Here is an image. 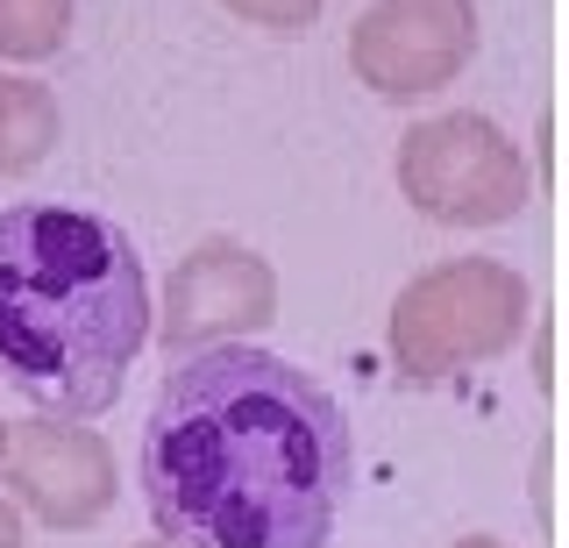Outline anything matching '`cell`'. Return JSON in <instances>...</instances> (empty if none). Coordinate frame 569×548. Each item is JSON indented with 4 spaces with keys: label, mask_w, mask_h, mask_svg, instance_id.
Masks as SVG:
<instances>
[{
    "label": "cell",
    "mask_w": 569,
    "mask_h": 548,
    "mask_svg": "<svg viewBox=\"0 0 569 548\" xmlns=\"http://www.w3.org/2000/svg\"><path fill=\"white\" fill-rule=\"evenodd\" d=\"M142 499L178 548H328L349 499V420L271 349H200L142 420Z\"/></svg>",
    "instance_id": "1"
},
{
    "label": "cell",
    "mask_w": 569,
    "mask_h": 548,
    "mask_svg": "<svg viewBox=\"0 0 569 548\" xmlns=\"http://www.w3.org/2000/svg\"><path fill=\"white\" fill-rule=\"evenodd\" d=\"M150 321V278L114 221L86 207L0 215V385L43 420L107 414Z\"/></svg>",
    "instance_id": "2"
},
{
    "label": "cell",
    "mask_w": 569,
    "mask_h": 548,
    "mask_svg": "<svg viewBox=\"0 0 569 548\" xmlns=\"http://www.w3.org/2000/svg\"><path fill=\"white\" fill-rule=\"evenodd\" d=\"M533 313V292L498 257H449L391 299V363L413 385H441L506 357Z\"/></svg>",
    "instance_id": "3"
},
{
    "label": "cell",
    "mask_w": 569,
    "mask_h": 548,
    "mask_svg": "<svg viewBox=\"0 0 569 548\" xmlns=\"http://www.w3.org/2000/svg\"><path fill=\"white\" fill-rule=\"evenodd\" d=\"M399 192L441 228H498L527 207V157L491 114H427L399 136Z\"/></svg>",
    "instance_id": "4"
},
{
    "label": "cell",
    "mask_w": 569,
    "mask_h": 548,
    "mask_svg": "<svg viewBox=\"0 0 569 548\" xmlns=\"http://www.w3.org/2000/svg\"><path fill=\"white\" fill-rule=\"evenodd\" d=\"M470 58H477L470 0H370L349 29V72L385 100L435 93Z\"/></svg>",
    "instance_id": "5"
},
{
    "label": "cell",
    "mask_w": 569,
    "mask_h": 548,
    "mask_svg": "<svg viewBox=\"0 0 569 548\" xmlns=\"http://www.w3.org/2000/svg\"><path fill=\"white\" fill-rule=\"evenodd\" d=\"M0 485L50 527H93L114 506V449L71 420H14L0 435Z\"/></svg>",
    "instance_id": "6"
},
{
    "label": "cell",
    "mask_w": 569,
    "mask_h": 548,
    "mask_svg": "<svg viewBox=\"0 0 569 548\" xmlns=\"http://www.w3.org/2000/svg\"><path fill=\"white\" fill-rule=\"evenodd\" d=\"M263 321H278V278L271 263L242 242H200L164 286V313L157 335L171 349H221L236 335H257Z\"/></svg>",
    "instance_id": "7"
},
{
    "label": "cell",
    "mask_w": 569,
    "mask_h": 548,
    "mask_svg": "<svg viewBox=\"0 0 569 548\" xmlns=\"http://www.w3.org/2000/svg\"><path fill=\"white\" fill-rule=\"evenodd\" d=\"M50 143H58V100H50V86L0 72V179L43 165Z\"/></svg>",
    "instance_id": "8"
},
{
    "label": "cell",
    "mask_w": 569,
    "mask_h": 548,
    "mask_svg": "<svg viewBox=\"0 0 569 548\" xmlns=\"http://www.w3.org/2000/svg\"><path fill=\"white\" fill-rule=\"evenodd\" d=\"M71 37V0H0V58L36 64Z\"/></svg>",
    "instance_id": "9"
},
{
    "label": "cell",
    "mask_w": 569,
    "mask_h": 548,
    "mask_svg": "<svg viewBox=\"0 0 569 548\" xmlns=\"http://www.w3.org/2000/svg\"><path fill=\"white\" fill-rule=\"evenodd\" d=\"M228 14H242V22L257 29H284V37H299V29L320 14V0H221Z\"/></svg>",
    "instance_id": "10"
},
{
    "label": "cell",
    "mask_w": 569,
    "mask_h": 548,
    "mask_svg": "<svg viewBox=\"0 0 569 548\" xmlns=\"http://www.w3.org/2000/svg\"><path fill=\"white\" fill-rule=\"evenodd\" d=\"M0 548H22V512H14V499H0Z\"/></svg>",
    "instance_id": "11"
},
{
    "label": "cell",
    "mask_w": 569,
    "mask_h": 548,
    "mask_svg": "<svg viewBox=\"0 0 569 548\" xmlns=\"http://www.w3.org/2000/svg\"><path fill=\"white\" fill-rule=\"evenodd\" d=\"M456 548H506V541H491V535H470V541H456Z\"/></svg>",
    "instance_id": "12"
},
{
    "label": "cell",
    "mask_w": 569,
    "mask_h": 548,
    "mask_svg": "<svg viewBox=\"0 0 569 548\" xmlns=\"http://www.w3.org/2000/svg\"><path fill=\"white\" fill-rule=\"evenodd\" d=\"M136 548H178V541H164V535H157V541H136Z\"/></svg>",
    "instance_id": "13"
},
{
    "label": "cell",
    "mask_w": 569,
    "mask_h": 548,
    "mask_svg": "<svg viewBox=\"0 0 569 548\" xmlns=\"http://www.w3.org/2000/svg\"><path fill=\"white\" fill-rule=\"evenodd\" d=\"M0 435H8V428H0Z\"/></svg>",
    "instance_id": "14"
}]
</instances>
